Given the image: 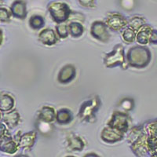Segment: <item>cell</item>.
Masks as SVG:
<instances>
[{
    "mask_svg": "<svg viewBox=\"0 0 157 157\" xmlns=\"http://www.w3.org/2000/svg\"><path fill=\"white\" fill-rule=\"evenodd\" d=\"M67 141H68V147L71 150L73 151H81L83 149L84 144L83 141L78 136L75 135L74 134H68L67 137Z\"/></svg>",
    "mask_w": 157,
    "mask_h": 157,
    "instance_id": "e0dca14e",
    "label": "cell"
},
{
    "mask_svg": "<svg viewBox=\"0 0 157 157\" xmlns=\"http://www.w3.org/2000/svg\"><path fill=\"white\" fill-rule=\"evenodd\" d=\"M56 32H57V36L61 39H65L69 35L68 26L64 23L59 24L57 26H56Z\"/></svg>",
    "mask_w": 157,
    "mask_h": 157,
    "instance_id": "d4e9b609",
    "label": "cell"
},
{
    "mask_svg": "<svg viewBox=\"0 0 157 157\" xmlns=\"http://www.w3.org/2000/svg\"><path fill=\"white\" fill-rule=\"evenodd\" d=\"M56 113L54 108L44 106L39 111V119L44 123H52L56 119Z\"/></svg>",
    "mask_w": 157,
    "mask_h": 157,
    "instance_id": "9a60e30c",
    "label": "cell"
},
{
    "mask_svg": "<svg viewBox=\"0 0 157 157\" xmlns=\"http://www.w3.org/2000/svg\"><path fill=\"white\" fill-rule=\"evenodd\" d=\"M122 36H123V39H124V41L128 43H130L134 41V39H136V36H137V34H136V31L134 29L129 27L123 31Z\"/></svg>",
    "mask_w": 157,
    "mask_h": 157,
    "instance_id": "cb8c5ba5",
    "label": "cell"
},
{
    "mask_svg": "<svg viewBox=\"0 0 157 157\" xmlns=\"http://www.w3.org/2000/svg\"><path fill=\"white\" fill-rule=\"evenodd\" d=\"M11 12L13 16L19 19H24L26 17V3L22 0H17L11 6Z\"/></svg>",
    "mask_w": 157,
    "mask_h": 157,
    "instance_id": "4fadbf2b",
    "label": "cell"
},
{
    "mask_svg": "<svg viewBox=\"0 0 157 157\" xmlns=\"http://www.w3.org/2000/svg\"><path fill=\"white\" fill-rule=\"evenodd\" d=\"M108 26L102 21H95L91 25L90 33L94 39L106 43L109 40L110 35L108 32Z\"/></svg>",
    "mask_w": 157,
    "mask_h": 157,
    "instance_id": "8992f818",
    "label": "cell"
},
{
    "mask_svg": "<svg viewBox=\"0 0 157 157\" xmlns=\"http://www.w3.org/2000/svg\"><path fill=\"white\" fill-rule=\"evenodd\" d=\"M76 75L75 68L71 64H67L61 69L57 76V79L60 83L67 84L72 81Z\"/></svg>",
    "mask_w": 157,
    "mask_h": 157,
    "instance_id": "30bf717a",
    "label": "cell"
},
{
    "mask_svg": "<svg viewBox=\"0 0 157 157\" xmlns=\"http://www.w3.org/2000/svg\"><path fill=\"white\" fill-rule=\"evenodd\" d=\"M109 29L113 31H120L128 25V21L120 13H111L105 21Z\"/></svg>",
    "mask_w": 157,
    "mask_h": 157,
    "instance_id": "52a82bcc",
    "label": "cell"
},
{
    "mask_svg": "<svg viewBox=\"0 0 157 157\" xmlns=\"http://www.w3.org/2000/svg\"><path fill=\"white\" fill-rule=\"evenodd\" d=\"M20 115L17 110H13L10 112L9 113L6 114L5 116H3L2 120L6 123V125H7L10 128L16 127L19 123Z\"/></svg>",
    "mask_w": 157,
    "mask_h": 157,
    "instance_id": "ac0fdd59",
    "label": "cell"
},
{
    "mask_svg": "<svg viewBox=\"0 0 157 157\" xmlns=\"http://www.w3.org/2000/svg\"><path fill=\"white\" fill-rule=\"evenodd\" d=\"M13 16L12 12L8 10L5 8H1L0 9V20L1 22H8L10 21L11 17Z\"/></svg>",
    "mask_w": 157,
    "mask_h": 157,
    "instance_id": "484cf974",
    "label": "cell"
},
{
    "mask_svg": "<svg viewBox=\"0 0 157 157\" xmlns=\"http://www.w3.org/2000/svg\"><path fill=\"white\" fill-rule=\"evenodd\" d=\"M149 42L152 44H157V31L156 30H152V34L150 36Z\"/></svg>",
    "mask_w": 157,
    "mask_h": 157,
    "instance_id": "f1b7e54d",
    "label": "cell"
},
{
    "mask_svg": "<svg viewBox=\"0 0 157 157\" xmlns=\"http://www.w3.org/2000/svg\"><path fill=\"white\" fill-rule=\"evenodd\" d=\"M145 25V21L144 18L141 17L135 16L134 17L130 18L128 21L129 27L131 29H134L136 32H138L141 28Z\"/></svg>",
    "mask_w": 157,
    "mask_h": 157,
    "instance_id": "7402d4cb",
    "label": "cell"
},
{
    "mask_svg": "<svg viewBox=\"0 0 157 157\" xmlns=\"http://www.w3.org/2000/svg\"><path fill=\"white\" fill-rule=\"evenodd\" d=\"M79 3L85 7H94V0H78Z\"/></svg>",
    "mask_w": 157,
    "mask_h": 157,
    "instance_id": "83f0119b",
    "label": "cell"
},
{
    "mask_svg": "<svg viewBox=\"0 0 157 157\" xmlns=\"http://www.w3.org/2000/svg\"><path fill=\"white\" fill-rule=\"evenodd\" d=\"M148 131L149 136L157 138V120L148 124Z\"/></svg>",
    "mask_w": 157,
    "mask_h": 157,
    "instance_id": "4316f807",
    "label": "cell"
},
{
    "mask_svg": "<svg viewBox=\"0 0 157 157\" xmlns=\"http://www.w3.org/2000/svg\"><path fill=\"white\" fill-rule=\"evenodd\" d=\"M14 105V100L11 96L8 94H2L0 109L2 112H8L11 110Z\"/></svg>",
    "mask_w": 157,
    "mask_h": 157,
    "instance_id": "44dd1931",
    "label": "cell"
},
{
    "mask_svg": "<svg viewBox=\"0 0 157 157\" xmlns=\"http://www.w3.org/2000/svg\"><path fill=\"white\" fill-rule=\"evenodd\" d=\"M0 148L2 152L13 154L17 151L19 145L16 141L13 140L12 137L10 135L8 131H6V134L1 135V146Z\"/></svg>",
    "mask_w": 157,
    "mask_h": 157,
    "instance_id": "9c48e42d",
    "label": "cell"
},
{
    "mask_svg": "<svg viewBox=\"0 0 157 157\" xmlns=\"http://www.w3.org/2000/svg\"><path fill=\"white\" fill-rule=\"evenodd\" d=\"M36 138V133L34 131L26 133L21 136L18 141V145L20 148H24V149H30L33 145H34L35 141Z\"/></svg>",
    "mask_w": 157,
    "mask_h": 157,
    "instance_id": "5bb4252c",
    "label": "cell"
},
{
    "mask_svg": "<svg viewBox=\"0 0 157 157\" xmlns=\"http://www.w3.org/2000/svg\"><path fill=\"white\" fill-rule=\"evenodd\" d=\"M152 28L150 27L149 25H144L138 32H137V36H136V39H137V43H139L140 44L145 45L149 42L150 36L152 34Z\"/></svg>",
    "mask_w": 157,
    "mask_h": 157,
    "instance_id": "2e32d148",
    "label": "cell"
},
{
    "mask_svg": "<svg viewBox=\"0 0 157 157\" xmlns=\"http://www.w3.org/2000/svg\"><path fill=\"white\" fill-rule=\"evenodd\" d=\"M48 10L52 19L57 24L65 22L71 16V10L65 2H51L48 6Z\"/></svg>",
    "mask_w": 157,
    "mask_h": 157,
    "instance_id": "3957f363",
    "label": "cell"
},
{
    "mask_svg": "<svg viewBox=\"0 0 157 157\" xmlns=\"http://www.w3.org/2000/svg\"><path fill=\"white\" fill-rule=\"evenodd\" d=\"M68 32L71 36L74 38H78L82 35L84 32L83 26L79 22H70L68 25Z\"/></svg>",
    "mask_w": 157,
    "mask_h": 157,
    "instance_id": "ffe728a7",
    "label": "cell"
},
{
    "mask_svg": "<svg viewBox=\"0 0 157 157\" xmlns=\"http://www.w3.org/2000/svg\"><path fill=\"white\" fill-rule=\"evenodd\" d=\"M39 40L43 44L47 45V46H52V45L56 44L57 42L58 41L55 32L50 29H44L39 33Z\"/></svg>",
    "mask_w": 157,
    "mask_h": 157,
    "instance_id": "7c38bea8",
    "label": "cell"
},
{
    "mask_svg": "<svg viewBox=\"0 0 157 157\" xmlns=\"http://www.w3.org/2000/svg\"><path fill=\"white\" fill-rule=\"evenodd\" d=\"M104 64L107 68L120 66L123 68H127L124 48H123V45H116L114 49L105 56Z\"/></svg>",
    "mask_w": 157,
    "mask_h": 157,
    "instance_id": "7a4b0ae2",
    "label": "cell"
},
{
    "mask_svg": "<svg viewBox=\"0 0 157 157\" xmlns=\"http://www.w3.org/2000/svg\"><path fill=\"white\" fill-rule=\"evenodd\" d=\"M100 105V101L98 98H93L84 102L80 107L78 116L81 120L89 121L94 116Z\"/></svg>",
    "mask_w": 157,
    "mask_h": 157,
    "instance_id": "277c9868",
    "label": "cell"
},
{
    "mask_svg": "<svg viewBox=\"0 0 157 157\" xmlns=\"http://www.w3.org/2000/svg\"><path fill=\"white\" fill-rule=\"evenodd\" d=\"M45 20L42 16L34 15L29 20V25L33 29H40L44 26Z\"/></svg>",
    "mask_w": 157,
    "mask_h": 157,
    "instance_id": "603a6c76",
    "label": "cell"
},
{
    "mask_svg": "<svg viewBox=\"0 0 157 157\" xmlns=\"http://www.w3.org/2000/svg\"><path fill=\"white\" fill-rule=\"evenodd\" d=\"M123 136H124L123 133L109 126L104 128L101 134V139L107 143H115L121 141L123 138Z\"/></svg>",
    "mask_w": 157,
    "mask_h": 157,
    "instance_id": "ba28073f",
    "label": "cell"
},
{
    "mask_svg": "<svg viewBox=\"0 0 157 157\" xmlns=\"http://www.w3.org/2000/svg\"><path fill=\"white\" fill-rule=\"evenodd\" d=\"M108 126L125 134L129 129V118L126 113L116 112L108 123Z\"/></svg>",
    "mask_w": 157,
    "mask_h": 157,
    "instance_id": "5b68a950",
    "label": "cell"
},
{
    "mask_svg": "<svg viewBox=\"0 0 157 157\" xmlns=\"http://www.w3.org/2000/svg\"><path fill=\"white\" fill-rule=\"evenodd\" d=\"M56 120L59 124H68L72 120L71 111L67 109H59L56 115Z\"/></svg>",
    "mask_w": 157,
    "mask_h": 157,
    "instance_id": "d6986e66",
    "label": "cell"
},
{
    "mask_svg": "<svg viewBox=\"0 0 157 157\" xmlns=\"http://www.w3.org/2000/svg\"><path fill=\"white\" fill-rule=\"evenodd\" d=\"M147 138L148 136L145 134H142L137 139L132 142L131 149L136 155L143 156L148 152L147 148Z\"/></svg>",
    "mask_w": 157,
    "mask_h": 157,
    "instance_id": "8fae6325",
    "label": "cell"
},
{
    "mask_svg": "<svg viewBox=\"0 0 157 157\" xmlns=\"http://www.w3.org/2000/svg\"><path fill=\"white\" fill-rule=\"evenodd\" d=\"M151 53L146 47L136 46L129 50L127 55V61L134 68H145L151 61Z\"/></svg>",
    "mask_w": 157,
    "mask_h": 157,
    "instance_id": "6da1fadb",
    "label": "cell"
}]
</instances>
